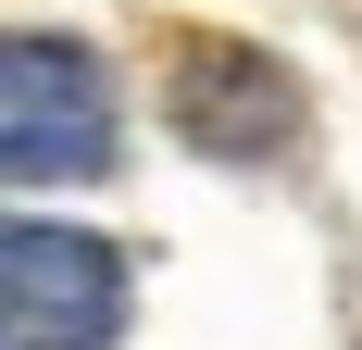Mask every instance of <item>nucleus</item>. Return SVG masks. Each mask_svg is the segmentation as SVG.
I'll return each mask as SVG.
<instances>
[{
	"label": "nucleus",
	"instance_id": "obj_1",
	"mask_svg": "<svg viewBox=\"0 0 362 350\" xmlns=\"http://www.w3.org/2000/svg\"><path fill=\"white\" fill-rule=\"evenodd\" d=\"M112 163V88L75 38H0V175L63 188Z\"/></svg>",
	"mask_w": 362,
	"mask_h": 350
},
{
	"label": "nucleus",
	"instance_id": "obj_2",
	"mask_svg": "<svg viewBox=\"0 0 362 350\" xmlns=\"http://www.w3.org/2000/svg\"><path fill=\"white\" fill-rule=\"evenodd\" d=\"M112 325H125L112 238L0 213V350H112Z\"/></svg>",
	"mask_w": 362,
	"mask_h": 350
},
{
	"label": "nucleus",
	"instance_id": "obj_3",
	"mask_svg": "<svg viewBox=\"0 0 362 350\" xmlns=\"http://www.w3.org/2000/svg\"><path fill=\"white\" fill-rule=\"evenodd\" d=\"M163 113H175L187 150H213V163H262V150L300 138V75L250 38H175V63H163Z\"/></svg>",
	"mask_w": 362,
	"mask_h": 350
}]
</instances>
